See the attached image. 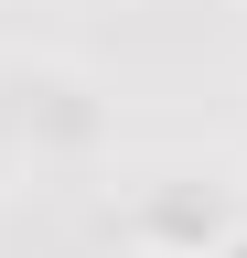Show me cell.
I'll list each match as a JSON object with an SVG mask.
<instances>
[{"instance_id":"6da1fadb","label":"cell","mask_w":247,"mask_h":258,"mask_svg":"<svg viewBox=\"0 0 247 258\" xmlns=\"http://www.w3.org/2000/svg\"><path fill=\"white\" fill-rule=\"evenodd\" d=\"M226 258H247V237H236V247H226Z\"/></svg>"}]
</instances>
